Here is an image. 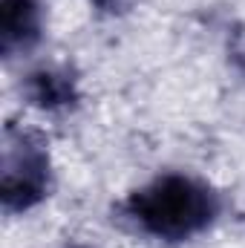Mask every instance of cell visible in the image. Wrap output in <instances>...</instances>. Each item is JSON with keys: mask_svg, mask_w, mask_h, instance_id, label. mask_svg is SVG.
<instances>
[{"mask_svg": "<svg viewBox=\"0 0 245 248\" xmlns=\"http://www.w3.org/2000/svg\"><path fill=\"white\" fill-rule=\"evenodd\" d=\"M133 222L159 240H187L216 217V196L190 176H159L127 199Z\"/></svg>", "mask_w": 245, "mask_h": 248, "instance_id": "6da1fadb", "label": "cell"}, {"mask_svg": "<svg viewBox=\"0 0 245 248\" xmlns=\"http://www.w3.org/2000/svg\"><path fill=\"white\" fill-rule=\"evenodd\" d=\"M49 190V156L44 144L20 130H6L0 162V199L6 211H29Z\"/></svg>", "mask_w": 245, "mask_h": 248, "instance_id": "7a4b0ae2", "label": "cell"}, {"mask_svg": "<svg viewBox=\"0 0 245 248\" xmlns=\"http://www.w3.org/2000/svg\"><path fill=\"white\" fill-rule=\"evenodd\" d=\"M41 9L35 0H0V49L6 55L38 41Z\"/></svg>", "mask_w": 245, "mask_h": 248, "instance_id": "3957f363", "label": "cell"}, {"mask_svg": "<svg viewBox=\"0 0 245 248\" xmlns=\"http://www.w3.org/2000/svg\"><path fill=\"white\" fill-rule=\"evenodd\" d=\"M26 95L41 110H61L75 101V81L61 69H38L26 81Z\"/></svg>", "mask_w": 245, "mask_h": 248, "instance_id": "277c9868", "label": "cell"}, {"mask_svg": "<svg viewBox=\"0 0 245 248\" xmlns=\"http://www.w3.org/2000/svg\"><path fill=\"white\" fill-rule=\"evenodd\" d=\"M231 61L237 63V69L245 75V26L243 29H234V35H231Z\"/></svg>", "mask_w": 245, "mask_h": 248, "instance_id": "5b68a950", "label": "cell"}, {"mask_svg": "<svg viewBox=\"0 0 245 248\" xmlns=\"http://www.w3.org/2000/svg\"><path fill=\"white\" fill-rule=\"evenodd\" d=\"M124 3H127V0H95V6H98L101 12H119Z\"/></svg>", "mask_w": 245, "mask_h": 248, "instance_id": "8992f818", "label": "cell"}, {"mask_svg": "<svg viewBox=\"0 0 245 248\" xmlns=\"http://www.w3.org/2000/svg\"><path fill=\"white\" fill-rule=\"evenodd\" d=\"M78 248H84V246H78Z\"/></svg>", "mask_w": 245, "mask_h": 248, "instance_id": "52a82bcc", "label": "cell"}]
</instances>
